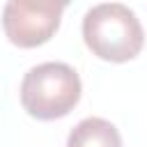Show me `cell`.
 Returning a JSON list of instances; mask_svg holds the SVG:
<instances>
[{"mask_svg":"<svg viewBox=\"0 0 147 147\" xmlns=\"http://www.w3.org/2000/svg\"><path fill=\"white\" fill-rule=\"evenodd\" d=\"M85 46L106 62H129L145 44L142 25L133 9L119 2L92 7L83 18Z\"/></svg>","mask_w":147,"mask_h":147,"instance_id":"obj_1","label":"cell"},{"mask_svg":"<svg viewBox=\"0 0 147 147\" xmlns=\"http://www.w3.org/2000/svg\"><path fill=\"white\" fill-rule=\"evenodd\" d=\"M18 92L28 115L37 119H57L74 110L83 85L74 67L64 62H44L28 69Z\"/></svg>","mask_w":147,"mask_h":147,"instance_id":"obj_2","label":"cell"},{"mask_svg":"<svg viewBox=\"0 0 147 147\" xmlns=\"http://www.w3.org/2000/svg\"><path fill=\"white\" fill-rule=\"evenodd\" d=\"M67 147H122V136L113 122L103 117H85L71 129Z\"/></svg>","mask_w":147,"mask_h":147,"instance_id":"obj_4","label":"cell"},{"mask_svg":"<svg viewBox=\"0 0 147 147\" xmlns=\"http://www.w3.org/2000/svg\"><path fill=\"white\" fill-rule=\"evenodd\" d=\"M37 2H48V5H55V7H62V9H64L71 0H37Z\"/></svg>","mask_w":147,"mask_h":147,"instance_id":"obj_5","label":"cell"},{"mask_svg":"<svg viewBox=\"0 0 147 147\" xmlns=\"http://www.w3.org/2000/svg\"><path fill=\"white\" fill-rule=\"evenodd\" d=\"M62 7L37 0H7L2 11V28L7 39L18 48H34L46 44L60 28Z\"/></svg>","mask_w":147,"mask_h":147,"instance_id":"obj_3","label":"cell"}]
</instances>
